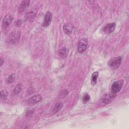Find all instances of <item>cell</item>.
Segmentation results:
<instances>
[{
	"label": "cell",
	"mask_w": 129,
	"mask_h": 129,
	"mask_svg": "<svg viewBox=\"0 0 129 129\" xmlns=\"http://www.w3.org/2000/svg\"><path fill=\"white\" fill-rule=\"evenodd\" d=\"M21 33L18 31H15L10 33L8 38V43L10 45H14L17 43L20 39Z\"/></svg>",
	"instance_id": "obj_1"
},
{
	"label": "cell",
	"mask_w": 129,
	"mask_h": 129,
	"mask_svg": "<svg viewBox=\"0 0 129 129\" xmlns=\"http://www.w3.org/2000/svg\"><path fill=\"white\" fill-rule=\"evenodd\" d=\"M122 62V58L120 56L115 57L110 59L108 62V67L112 69L115 70L117 69L121 64Z\"/></svg>",
	"instance_id": "obj_2"
},
{
	"label": "cell",
	"mask_w": 129,
	"mask_h": 129,
	"mask_svg": "<svg viewBox=\"0 0 129 129\" xmlns=\"http://www.w3.org/2000/svg\"><path fill=\"white\" fill-rule=\"evenodd\" d=\"M123 84V80L122 79L114 82L111 87V91L112 94H115L118 93L121 89Z\"/></svg>",
	"instance_id": "obj_3"
},
{
	"label": "cell",
	"mask_w": 129,
	"mask_h": 129,
	"mask_svg": "<svg viewBox=\"0 0 129 129\" xmlns=\"http://www.w3.org/2000/svg\"><path fill=\"white\" fill-rule=\"evenodd\" d=\"M88 44V41L87 38H83L81 39L78 44V51L80 53H83L85 51L87 47Z\"/></svg>",
	"instance_id": "obj_4"
},
{
	"label": "cell",
	"mask_w": 129,
	"mask_h": 129,
	"mask_svg": "<svg viewBox=\"0 0 129 129\" xmlns=\"http://www.w3.org/2000/svg\"><path fill=\"white\" fill-rule=\"evenodd\" d=\"M52 18V14L50 11H47L44 17L43 22L42 23V26L44 27H47L49 26Z\"/></svg>",
	"instance_id": "obj_5"
},
{
	"label": "cell",
	"mask_w": 129,
	"mask_h": 129,
	"mask_svg": "<svg viewBox=\"0 0 129 129\" xmlns=\"http://www.w3.org/2000/svg\"><path fill=\"white\" fill-rule=\"evenodd\" d=\"M115 23H111L107 24L103 28V32L106 34H109L115 30Z\"/></svg>",
	"instance_id": "obj_6"
},
{
	"label": "cell",
	"mask_w": 129,
	"mask_h": 129,
	"mask_svg": "<svg viewBox=\"0 0 129 129\" xmlns=\"http://www.w3.org/2000/svg\"><path fill=\"white\" fill-rule=\"evenodd\" d=\"M115 96H116V95L112 93V94H106L102 96L101 100L103 103L107 104V103H110L111 101H112V100L115 98Z\"/></svg>",
	"instance_id": "obj_7"
},
{
	"label": "cell",
	"mask_w": 129,
	"mask_h": 129,
	"mask_svg": "<svg viewBox=\"0 0 129 129\" xmlns=\"http://www.w3.org/2000/svg\"><path fill=\"white\" fill-rule=\"evenodd\" d=\"M42 100V97L39 94H37L31 97L28 100V104L30 106L34 105L39 102Z\"/></svg>",
	"instance_id": "obj_8"
},
{
	"label": "cell",
	"mask_w": 129,
	"mask_h": 129,
	"mask_svg": "<svg viewBox=\"0 0 129 129\" xmlns=\"http://www.w3.org/2000/svg\"><path fill=\"white\" fill-rule=\"evenodd\" d=\"M13 19V16L11 14H7L4 17L3 22H2V24L4 28H6L8 27H9L11 23L12 20Z\"/></svg>",
	"instance_id": "obj_9"
},
{
	"label": "cell",
	"mask_w": 129,
	"mask_h": 129,
	"mask_svg": "<svg viewBox=\"0 0 129 129\" xmlns=\"http://www.w3.org/2000/svg\"><path fill=\"white\" fill-rule=\"evenodd\" d=\"M37 14V11L35 9L33 10H31L30 11L27 12L25 15V20L27 21L32 22L34 20L36 17V15Z\"/></svg>",
	"instance_id": "obj_10"
},
{
	"label": "cell",
	"mask_w": 129,
	"mask_h": 129,
	"mask_svg": "<svg viewBox=\"0 0 129 129\" xmlns=\"http://www.w3.org/2000/svg\"><path fill=\"white\" fill-rule=\"evenodd\" d=\"M63 31L67 35H70L73 31V26L71 24L67 23L63 26Z\"/></svg>",
	"instance_id": "obj_11"
},
{
	"label": "cell",
	"mask_w": 129,
	"mask_h": 129,
	"mask_svg": "<svg viewBox=\"0 0 129 129\" xmlns=\"http://www.w3.org/2000/svg\"><path fill=\"white\" fill-rule=\"evenodd\" d=\"M30 3V1L28 0L22 1L19 6V12L22 13V12H23L27 7H28V6H29Z\"/></svg>",
	"instance_id": "obj_12"
},
{
	"label": "cell",
	"mask_w": 129,
	"mask_h": 129,
	"mask_svg": "<svg viewBox=\"0 0 129 129\" xmlns=\"http://www.w3.org/2000/svg\"><path fill=\"white\" fill-rule=\"evenodd\" d=\"M68 53H69L68 49L65 47H63L59 49L58 51V55L60 57L64 58L68 55Z\"/></svg>",
	"instance_id": "obj_13"
},
{
	"label": "cell",
	"mask_w": 129,
	"mask_h": 129,
	"mask_svg": "<svg viewBox=\"0 0 129 129\" xmlns=\"http://www.w3.org/2000/svg\"><path fill=\"white\" fill-rule=\"evenodd\" d=\"M62 106H63V104L61 102H58L56 103L52 107V112L53 113H55L58 112L59 110L61 109Z\"/></svg>",
	"instance_id": "obj_14"
},
{
	"label": "cell",
	"mask_w": 129,
	"mask_h": 129,
	"mask_svg": "<svg viewBox=\"0 0 129 129\" xmlns=\"http://www.w3.org/2000/svg\"><path fill=\"white\" fill-rule=\"evenodd\" d=\"M98 75H99V73L98 72H95L92 74L91 76V82L92 85H94L96 84Z\"/></svg>",
	"instance_id": "obj_15"
},
{
	"label": "cell",
	"mask_w": 129,
	"mask_h": 129,
	"mask_svg": "<svg viewBox=\"0 0 129 129\" xmlns=\"http://www.w3.org/2000/svg\"><path fill=\"white\" fill-rule=\"evenodd\" d=\"M9 95L8 92L7 90L4 89L2 90L1 91V101H5L7 98V97Z\"/></svg>",
	"instance_id": "obj_16"
},
{
	"label": "cell",
	"mask_w": 129,
	"mask_h": 129,
	"mask_svg": "<svg viewBox=\"0 0 129 129\" xmlns=\"http://www.w3.org/2000/svg\"><path fill=\"white\" fill-rule=\"evenodd\" d=\"M22 89V87L21 84H18L16 85V86L15 87L13 92L14 94L18 95L21 92Z\"/></svg>",
	"instance_id": "obj_17"
},
{
	"label": "cell",
	"mask_w": 129,
	"mask_h": 129,
	"mask_svg": "<svg viewBox=\"0 0 129 129\" xmlns=\"http://www.w3.org/2000/svg\"><path fill=\"white\" fill-rule=\"evenodd\" d=\"M15 77H16L15 74H12L10 75L7 80V83L9 84L13 83L15 79Z\"/></svg>",
	"instance_id": "obj_18"
},
{
	"label": "cell",
	"mask_w": 129,
	"mask_h": 129,
	"mask_svg": "<svg viewBox=\"0 0 129 129\" xmlns=\"http://www.w3.org/2000/svg\"><path fill=\"white\" fill-rule=\"evenodd\" d=\"M90 96L87 93H85L82 97V101L84 103H86L90 100Z\"/></svg>",
	"instance_id": "obj_19"
},
{
	"label": "cell",
	"mask_w": 129,
	"mask_h": 129,
	"mask_svg": "<svg viewBox=\"0 0 129 129\" xmlns=\"http://www.w3.org/2000/svg\"><path fill=\"white\" fill-rule=\"evenodd\" d=\"M22 23L21 20H18L15 22V25L17 27H20L21 26Z\"/></svg>",
	"instance_id": "obj_20"
},
{
	"label": "cell",
	"mask_w": 129,
	"mask_h": 129,
	"mask_svg": "<svg viewBox=\"0 0 129 129\" xmlns=\"http://www.w3.org/2000/svg\"><path fill=\"white\" fill-rule=\"evenodd\" d=\"M34 110H29L27 113H26V116H30L31 115H32L33 112H34Z\"/></svg>",
	"instance_id": "obj_21"
},
{
	"label": "cell",
	"mask_w": 129,
	"mask_h": 129,
	"mask_svg": "<svg viewBox=\"0 0 129 129\" xmlns=\"http://www.w3.org/2000/svg\"><path fill=\"white\" fill-rule=\"evenodd\" d=\"M0 61H1V66H2L3 65V62H4V60L2 58H1V60H0Z\"/></svg>",
	"instance_id": "obj_22"
}]
</instances>
